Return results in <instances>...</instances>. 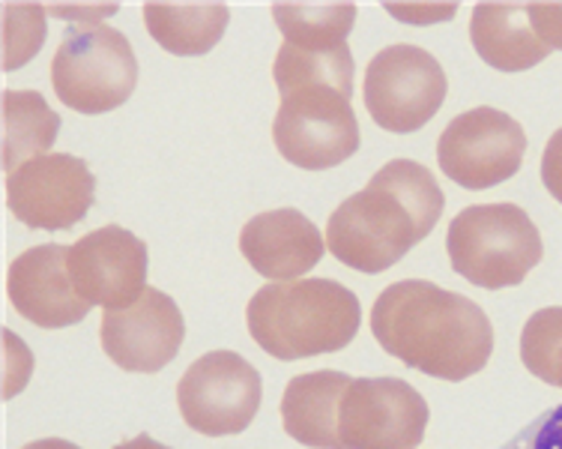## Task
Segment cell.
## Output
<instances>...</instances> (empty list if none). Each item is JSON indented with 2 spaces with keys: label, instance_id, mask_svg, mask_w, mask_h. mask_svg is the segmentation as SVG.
<instances>
[{
  "label": "cell",
  "instance_id": "5bb4252c",
  "mask_svg": "<svg viewBox=\"0 0 562 449\" xmlns=\"http://www.w3.org/2000/svg\"><path fill=\"white\" fill-rule=\"evenodd\" d=\"M7 294L24 321L43 329L72 327L90 312L69 276V246L57 243L27 249L12 261Z\"/></svg>",
  "mask_w": 562,
  "mask_h": 449
},
{
  "label": "cell",
  "instance_id": "7402d4cb",
  "mask_svg": "<svg viewBox=\"0 0 562 449\" xmlns=\"http://www.w3.org/2000/svg\"><path fill=\"white\" fill-rule=\"evenodd\" d=\"M520 360L527 372L562 386V306L539 308L520 333Z\"/></svg>",
  "mask_w": 562,
  "mask_h": 449
},
{
  "label": "cell",
  "instance_id": "8fae6325",
  "mask_svg": "<svg viewBox=\"0 0 562 449\" xmlns=\"http://www.w3.org/2000/svg\"><path fill=\"white\" fill-rule=\"evenodd\" d=\"M97 198V177L85 159L69 154L36 156L7 175L12 216L40 231H66L85 220Z\"/></svg>",
  "mask_w": 562,
  "mask_h": 449
},
{
  "label": "cell",
  "instance_id": "4fadbf2b",
  "mask_svg": "<svg viewBox=\"0 0 562 449\" xmlns=\"http://www.w3.org/2000/svg\"><path fill=\"white\" fill-rule=\"evenodd\" d=\"M69 276L90 306H130L147 291V243L120 225L90 231L69 246Z\"/></svg>",
  "mask_w": 562,
  "mask_h": 449
},
{
  "label": "cell",
  "instance_id": "52a82bcc",
  "mask_svg": "<svg viewBox=\"0 0 562 449\" xmlns=\"http://www.w3.org/2000/svg\"><path fill=\"white\" fill-rule=\"evenodd\" d=\"M366 109L386 132H416L443 109L449 93L440 60L419 45H386L366 69Z\"/></svg>",
  "mask_w": 562,
  "mask_h": 449
},
{
  "label": "cell",
  "instance_id": "277c9868",
  "mask_svg": "<svg viewBox=\"0 0 562 449\" xmlns=\"http://www.w3.org/2000/svg\"><path fill=\"white\" fill-rule=\"evenodd\" d=\"M446 252L470 285L503 291L520 285L544 258L536 222L518 204H473L449 225Z\"/></svg>",
  "mask_w": 562,
  "mask_h": 449
},
{
  "label": "cell",
  "instance_id": "d4e9b609",
  "mask_svg": "<svg viewBox=\"0 0 562 449\" xmlns=\"http://www.w3.org/2000/svg\"><path fill=\"white\" fill-rule=\"evenodd\" d=\"M530 22L541 43L551 52H562V3H530Z\"/></svg>",
  "mask_w": 562,
  "mask_h": 449
},
{
  "label": "cell",
  "instance_id": "4316f807",
  "mask_svg": "<svg viewBox=\"0 0 562 449\" xmlns=\"http://www.w3.org/2000/svg\"><path fill=\"white\" fill-rule=\"evenodd\" d=\"M386 10L392 12V15H398V19H404L407 24H437L443 22V19H452L454 15V3H446V7H440V3H404V7H395V3H390Z\"/></svg>",
  "mask_w": 562,
  "mask_h": 449
},
{
  "label": "cell",
  "instance_id": "9c48e42d",
  "mask_svg": "<svg viewBox=\"0 0 562 449\" xmlns=\"http://www.w3.org/2000/svg\"><path fill=\"white\" fill-rule=\"evenodd\" d=\"M524 154V126L491 105L458 114L437 142V162L443 175L470 192L506 183L520 171Z\"/></svg>",
  "mask_w": 562,
  "mask_h": 449
},
{
  "label": "cell",
  "instance_id": "9a60e30c",
  "mask_svg": "<svg viewBox=\"0 0 562 449\" xmlns=\"http://www.w3.org/2000/svg\"><path fill=\"white\" fill-rule=\"evenodd\" d=\"M239 252L263 279L293 282L324 258V234L300 210H270L243 225Z\"/></svg>",
  "mask_w": 562,
  "mask_h": 449
},
{
  "label": "cell",
  "instance_id": "f1b7e54d",
  "mask_svg": "<svg viewBox=\"0 0 562 449\" xmlns=\"http://www.w3.org/2000/svg\"><path fill=\"white\" fill-rule=\"evenodd\" d=\"M22 449H81L76 444H69V440H60V438H43V440H33L27 447Z\"/></svg>",
  "mask_w": 562,
  "mask_h": 449
},
{
  "label": "cell",
  "instance_id": "5b68a950",
  "mask_svg": "<svg viewBox=\"0 0 562 449\" xmlns=\"http://www.w3.org/2000/svg\"><path fill=\"white\" fill-rule=\"evenodd\" d=\"M272 142L303 171L336 168L359 150V123L350 105L353 88L336 81H296L279 88Z\"/></svg>",
  "mask_w": 562,
  "mask_h": 449
},
{
  "label": "cell",
  "instance_id": "ba28073f",
  "mask_svg": "<svg viewBox=\"0 0 562 449\" xmlns=\"http://www.w3.org/2000/svg\"><path fill=\"white\" fill-rule=\"evenodd\" d=\"M258 369L234 351H210L198 357L177 384V405L186 426L206 438L239 435L258 417Z\"/></svg>",
  "mask_w": 562,
  "mask_h": 449
},
{
  "label": "cell",
  "instance_id": "83f0119b",
  "mask_svg": "<svg viewBox=\"0 0 562 449\" xmlns=\"http://www.w3.org/2000/svg\"><path fill=\"white\" fill-rule=\"evenodd\" d=\"M114 449H171V447H165V444H159V440H153L150 435H138V438L123 440V444H117Z\"/></svg>",
  "mask_w": 562,
  "mask_h": 449
},
{
  "label": "cell",
  "instance_id": "6da1fadb",
  "mask_svg": "<svg viewBox=\"0 0 562 449\" xmlns=\"http://www.w3.org/2000/svg\"><path fill=\"white\" fill-rule=\"evenodd\" d=\"M371 333L386 353L440 381H467L494 353L485 308L425 279L395 282L374 300Z\"/></svg>",
  "mask_w": 562,
  "mask_h": 449
},
{
  "label": "cell",
  "instance_id": "44dd1931",
  "mask_svg": "<svg viewBox=\"0 0 562 449\" xmlns=\"http://www.w3.org/2000/svg\"><path fill=\"white\" fill-rule=\"evenodd\" d=\"M276 88H288L293 81H338L353 88V55L350 45L336 48H300L284 43L272 64Z\"/></svg>",
  "mask_w": 562,
  "mask_h": 449
},
{
  "label": "cell",
  "instance_id": "cb8c5ba5",
  "mask_svg": "<svg viewBox=\"0 0 562 449\" xmlns=\"http://www.w3.org/2000/svg\"><path fill=\"white\" fill-rule=\"evenodd\" d=\"M499 449H562V405L539 414Z\"/></svg>",
  "mask_w": 562,
  "mask_h": 449
},
{
  "label": "cell",
  "instance_id": "30bf717a",
  "mask_svg": "<svg viewBox=\"0 0 562 449\" xmlns=\"http://www.w3.org/2000/svg\"><path fill=\"white\" fill-rule=\"evenodd\" d=\"M425 428V399L398 378H353L338 411L345 449H416Z\"/></svg>",
  "mask_w": 562,
  "mask_h": 449
},
{
  "label": "cell",
  "instance_id": "8992f818",
  "mask_svg": "<svg viewBox=\"0 0 562 449\" xmlns=\"http://www.w3.org/2000/svg\"><path fill=\"white\" fill-rule=\"evenodd\" d=\"M52 85L66 109L105 114L135 93L138 60L130 40L109 24H72L52 60Z\"/></svg>",
  "mask_w": 562,
  "mask_h": 449
},
{
  "label": "cell",
  "instance_id": "7c38bea8",
  "mask_svg": "<svg viewBox=\"0 0 562 449\" xmlns=\"http://www.w3.org/2000/svg\"><path fill=\"white\" fill-rule=\"evenodd\" d=\"M99 336L114 366L153 374L177 357L186 339V321L171 296L147 288L130 306L105 308Z\"/></svg>",
  "mask_w": 562,
  "mask_h": 449
},
{
  "label": "cell",
  "instance_id": "ffe728a7",
  "mask_svg": "<svg viewBox=\"0 0 562 449\" xmlns=\"http://www.w3.org/2000/svg\"><path fill=\"white\" fill-rule=\"evenodd\" d=\"M272 19L279 24L284 43L300 48H336L345 45L357 7L353 3H276Z\"/></svg>",
  "mask_w": 562,
  "mask_h": 449
},
{
  "label": "cell",
  "instance_id": "2e32d148",
  "mask_svg": "<svg viewBox=\"0 0 562 449\" xmlns=\"http://www.w3.org/2000/svg\"><path fill=\"white\" fill-rule=\"evenodd\" d=\"M350 374L305 372L291 378L281 395V423L296 444L312 449H345L338 438V411L345 402Z\"/></svg>",
  "mask_w": 562,
  "mask_h": 449
},
{
  "label": "cell",
  "instance_id": "484cf974",
  "mask_svg": "<svg viewBox=\"0 0 562 449\" xmlns=\"http://www.w3.org/2000/svg\"><path fill=\"white\" fill-rule=\"evenodd\" d=\"M541 183L562 204V130L551 135V142L541 156Z\"/></svg>",
  "mask_w": 562,
  "mask_h": 449
},
{
  "label": "cell",
  "instance_id": "d6986e66",
  "mask_svg": "<svg viewBox=\"0 0 562 449\" xmlns=\"http://www.w3.org/2000/svg\"><path fill=\"white\" fill-rule=\"evenodd\" d=\"M60 132V117L36 90H3V168H15L36 156H48Z\"/></svg>",
  "mask_w": 562,
  "mask_h": 449
},
{
  "label": "cell",
  "instance_id": "ac0fdd59",
  "mask_svg": "<svg viewBox=\"0 0 562 449\" xmlns=\"http://www.w3.org/2000/svg\"><path fill=\"white\" fill-rule=\"evenodd\" d=\"M231 12L225 3H144V24L156 45L180 57L213 52Z\"/></svg>",
  "mask_w": 562,
  "mask_h": 449
},
{
  "label": "cell",
  "instance_id": "3957f363",
  "mask_svg": "<svg viewBox=\"0 0 562 449\" xmlns=\"http://www.w3.org/2000/svg\"><path fill=\"white\" fill-rule=\"evenodd\" d=\"M359 321L357 294L333 279L272 282L246 306L251 339L284 362L341 351L357 336Z\"/></svg>",
  "mask_w": 562,
  "mask_h": 449
},
{
  "label": "cell",
  "instance_id": "e0dca14e",
  "mask_svg": "<svg viewBox=\"0 0 562 449\" xmlns=\"http://www.w3.org/2000/svg\"><path fill=\"white\" fill-rule=\"evenodd\" d=\"M470 40L476 55L499 72H524L551 55L532 27L530 3H479Z\"/></svg>",
  "mask_w": 562,
  "mask_h": 449
},
{
  "label": "cell",
  "instance_id": "603a6c76",
  "mask_svg": "<svg viewBox=\"0 0 562 449\" xmlns=\"http://www.w3.org/2000/svg\"><path fill=\"white\" fill-rule=\"evenodd\" d=\"M45 40V12L36 3L3 7V69L12 72L31 60Z\"/></svg>",
  "mask_w": 562,
  "mask_h": 449
},
{
  "label": "cell",
  "instance_id": "7a4b0ae2",
  "mask_svg": "<svg viewBox=\"0 0 562 449\" xmlns=\"http://www.w3.org/2000/svg\"><path fill=\"white\" fill-rule=\"evenodd\" d=\"M446 195L413 159H392L326 222V249L359 273H383L434 231Z\"/></svg>",
  "mask_w": 562,
  "mask_h": 449
}]
</instances>
